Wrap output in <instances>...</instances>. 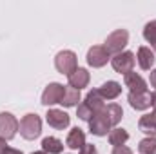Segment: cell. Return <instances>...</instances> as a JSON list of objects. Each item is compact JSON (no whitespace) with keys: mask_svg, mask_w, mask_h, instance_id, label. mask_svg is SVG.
<instances>
[{"mask_svg":"<svg viewBox=\"0 0 156 154\" xmlns=\"http://www.w3.org/2000/svg\"><path fill=\"white\" fill-rule=\"evenodd\" d=\"M55 67H56L58 73H62V75H66V76L73 75L78 69L76 54H75L73 51H69V49L60 51V53L55 56Z\"/></svg>","mask_w":156,"mask_h":154,"instance_id":"cell-3","label":"cell"},{"mask_svg":"<svg viewBox=\"0 0 156 154\" xmlns=\"http://www.w3.org/2000/svg\"><path fill=\"white\" fill-rule=\"evenodd\" d=\"M138 127H140V131L145 132L147 136H154L156 134V109L151 114L142 116L140 121H138Z\"/></svg>","mask_w":156,"mask_h":154,"instance_id":"cell-17","label":"cell"},{"mask_svg":"<svg viewBox=\"0 0 156 154\" xmlns=\"http://www.w3.org/2000/svg\"><path fill=\"white\" fill-rule=\"evenodd\" d=\"M111 154H133V151H131L127 145H122V147H115Z\"/></svg>","mask_w":156,"mask_h":154,"instance_id":"cell-25","label":"cell"},{"mask_svg":"<svg viewBox=\"0 0 156 154\" xmlns=\"http://www.w3.org/2000/svg\"><path fill=\"white\" fill-rule=\"evenodd\" d=\"M78 154H98V151H96V147H94V145L85 143V145L80 149V152H78Z\"/></svg>","mask_w":156,"mask_h":154,"instance_id":"cell-24","label":"cell"},{"mask_svg":"<svg viewBox=\"0 0 156 154\" xmlns=\"http://www.w3.org/2000/svg\"><path fill=\"white\" fill-rule=\"evenodd\" d=\"M129 140V132L125 129H120V127H113L109 131V143L113 147H122L125 145V142Z\"/></svg>","mask_w":156,"mask_h":154,"instance_id":"cell-19","label":"cell"},{"mask_svg":"<svg viewBox=\"0 0 156 154\" xmlns=\"http://www.w3.org/2000/svg\"><path fill=\"white\" fill-rule=\"evenodd\" d=\"M18 131H20V136L26 138V140H35L38 138L40 132H42V120H40L38 114H26L20 123H18Z\"/></svg>","mask_w":156,"mask_h":154,"instance_id":"cell-2","label":"cell"},{"mask_svg":"<svg viewBox=\"0 0 156 154\" xmlns=\"http://www.w3.org/2000/svg\"><path fill=\"white\" fill-rule=\"evenodd\" d=\"M149 82H151V85L154 87V91H156V69H154V71H151V76H149Z\"/></svg>","mask_w":156,"mask_h":154,"instance_id":"cell-26","label":"cell"},{"mask_svg":"<svg viewBox=\"0 0 156 154\" xmlns=\"http://www.w3.org/2000/svg\"><path fill=\"white\" fill-rule=\"evenodd\" d=\"M69 87H73V89H83V87H87L89 85V80H91V75H89V71L87 69H83V67H78L76 71L73 73V75H69Z\"/></svg>","mask_w":156,"mask_h":154,"instance_id":"cell-12","label":"cell"},{"mask_svg":"<svg viewBox=\"0 0 156 154\" xmlns=\"http://www.w3.org/2000/svg\"><path fill=\"white\" fill-rule=\"evenodd\" d=\"M98 93H100V96L104 100H116L122 94V85L115 80H109V82H105V83H102L98 87Z\"/></svg>","mask_w":156,"mask_h":154,"instance_id":"cell-13","label":"cell"},{"mask_svg":"<svg viewBox=\"0 0 156 154\" xmlns=\"http://www.w3.org/2000/svg\"><path fill=\"white\" fill-rule=\"evenodd\" d=\"M140 154H156V136H147L138 143Z\"/></svg>","mask_w":156,"mask_h":154,"instance_id":"cell-23","label":"cell"},{"mask_svg":"<svg viewBox=\"0 0 156 154\" xmlns=\"http://www.w3.org/2000/svg\"><path fill=\"white\" fill-rule=\"evenodd\" d=\"M31 154H45L44 151H35V152H31Z\"/></svg>","mask_w":156,"mask_h":154,"instance_id":"cell-30","label":"cell"},{"mask_svg":"<svg viewBox=\"0 0 156 154\" xmlns=\"http://www.w3.org/2000/svg\"><path fill=\"white\" fill-rule=\"evenodd\" d=\"M62 96H64V85L58 83V82H53V83H49L44 89V93H42V103L47 105V107L55 105V103H60Z\"/></svg>","mask_w":156,"mask_h":154,"instance_id":"cell-9","label":"cell"},{"mask_svg":"<svg viewBox=\"0 0 156 154\" xmlns=\"http://www.w3.org/2000/svg\"><path fill=\"white\" fill-rule=\"evenodd\" d=\"M80 102V91L73 89V87H64V96L60 100V103L64 107H75Z\"/></svg>","mask_w":156,"mask_h":154,"instance_id":"cell-20","label":"cell"},{"mask_svg":"<svg viewBox=\"0 0 156 154\" xmlns=\"http://www.w3.org/2000/svg\"><path fill=\"white\" fill-rule=\"evenodd\" d=\"M105 107V100L100 96L98 89H93L85 94L83 102L78 103V109H76V116L83 121H89L93 116L96 114L98 111H102Z\"/></svg>","mask_w":156,"mask_h":154,"instance_id":"cell-1","label":"cell"},{"mask_svg":"<svg viewBox=\"0 0 156 154\" xmlns=\"http://www.w3.org/2000/svg\"><path fill=\"white\" fill-rule=\"evenodd\" d=\"M18 120L11 113H0V138L2 140H13L18 132Z\"/></svg>","mask_w":156,"mask_h":154,"instance_id":"cell-7","label":"cell"},{"mask_svg":"<svg viewBox=\"0 0 156 154\" xmlns=\"http://www.w3.org/2000/svg\"><path fill=\"white\" fill-rule=\"evenodd\" d=\"M111 60V54L105 51L104 45H93L87 51V64L94 69H100L104 65H107V62Z\"/></svg>","mask_w":156,"mask_h":154,"instance_id":"cell-8","label":"cell"},{"mask_svg":"<svg viewBox=\"0 0 156 154\" xmlns=\"http://www.w3.org/2000/svg\"><path fill=\"white\" fill-rule=\"evenodd\" d=\"M66 145H67L69 149H73V151H76V149H82V147L85 145V132H83L80 127H75V129H71V131H69V134H67Z\"/></svg>","mask_w":156,"mask_h":154,"instance_id":"cell-16","label":"cell"},{"mask_svg":"<svg viewBox=\"0 0 156 154\" xmlns=\"http://www.w3.org/2000/svg\"><path fill=\"white\" fill-rule=\"evenodd\" d=\"M87 123H89L91 134H94V136H105V134H109V131L113 129V123H111L109 116L105 113V107H104L102 111H98Z\"/></svg>","mask_w":156,"mask_h":154,"instance_id":"cell-5","label":"cell"},{"mask_svg":"<svg viewBox=\"0 0 156 154\" xmlns=\"http://www.w3.org/2000/svg\"><path fill=\"white\" fill-rule=\"evenodd\" d=\"M144 38L151 44V47H153V51H154V54H156V20H151V22L145 24V27H144Z\"/></svg>","mask_w":156,"mask_h":154,"instance_id":"cell-22","label":"cell"},{"mask_svg":"<svg viewBox=\"0 0 156 154\" xmlns=\"http://www.w3.org/2000/svg\"><path fill=\"white\" fill-rule=\"evenodd\" d=\"M134 62H136V58H134V53H131V51H123V53L115 54V56L111 58L113 69H115L116 73H120V75H123V76L133 71Z\"/></svg>","mask_w":156,"mask_h":154,"instance_id":"cell-6","label":"cell"},{"mask_svg":"<svg viewBox=\"0 0 156 154\" xmlns=\"http://www.w3.org/2000/svg\"><path fill=\"white\" fill-rule=\"evenodd\" d=\"M123 82H125V87H129L131 93H144V91H147V82L140 76V75L133 73V71L125 75V80Z\"/></svg>","mask_w":156,"mask_h":154,"instance_id":"cell-15","label":"cell"},{"mask_svg":"<svg viewBox=\"0 0 156 154\" xmlns=\"http://www.w3.org/2000/svg\"><path fill=\"white\" fill-rule=\"evenodd\" d=\"M45 120H47V123H49L51 127H55V129H58V131L67 129L69 123H71L69 114L64 113V111H60V109H49L47 114H45Z\"/></svg>","mask_w":156,"mask_h":154,"instance_id":"cell-11","label":"cell"},{"mask_svg":"<svg viewBox=\"0 0 156 154\" xmlns=\"http://www.w3.org/2000/svg\"><path fill=\"white\" fill-rule=\"evenodd\" d=\"M136 60H138V64H140V67H142V69L149 71V69L154 65L156 54H154V51H153L151 47L142 45V47L138 49V53H136Z\"/></svg>","mask_w":156,"mask_h":154,"instance_id":"cell-14","label":"cell"},{"mask_svg":"<svg viewBox=\"0 0 156 154\" xmlns=\"http://www.w3.org/2000/svg\"><path fill=\"white\" fill-rule=\"evenodd\" d=\"M105 113L109 116L113 127H116L118 123H120V120L123 118V111H122V107H120L118 103H107V105H105Z\"/></svg>","mask_w":156,"mask_h":154,"instance_id":"cell-21","label":"cell"},{"mask_svg":"<svg viewBox=\"0 0 156 154\" xmlns=\"http://www.w3.org/2000/svg\"><path fill=\"white\" fill-rule=\"evenodd\" d=\"M42 151L45 154H60L64 151V143L55 136H47L42 140Z\"/></svg>","mask_w":156,"mask_h":154,"instance_id":"cell-18","label":"cell"},{"mask_svg":"<svg viewBox=\"0 0 156 154\" xmlns=\"http://www.w3.org/2000/svg\"><path fill=\"white\" fill-rule=\"evenodd\" d=\"M5 149H7V145H5V140H2V138H0V154L5 152Z\"/></svg>","mask_w":156,"mask_h":154,"instance_id":"cell-28","label":"cell"},{"mask_svg":"<svg viewBox=\"0 0 156 154\" xmlns=\"http://www.w3.org/2000/svg\"><path fill=\"white\" fill-rule=\"evenodd\" d=\"M127 44H129V33H127V29H116V31H113L105 38L104 47H105V51L109 54H120V53H123V49H125Z\"/></svg>","mask_w":156,"mask_h":154,"instance_id":"cell-4","label":"cell"},{"mask_svg":"<svg viewBox=\"0 0 156 154\" xmlns=\"http://www.w3.org/2000/svg\"><path fill=\"white\" fill-rule=\"evenodd\" d=\"M127 102L133 109L136 111H145L153 105V94L149 91H144V93H129L127 96Z\"/></svg>","mask_w":156,"mask_h":154,"instance_id":"cell-10","label":"cell"},{"mask_svg":"<svg viewBox=\"0 0 156 154\" xmlns=\"http://www.w3.org/2000/svg\"><path fill=\"white\" fill-rule=\"evenodd\" d=\"M153 107L156 109V91L153 93Z\"/></svg>","mask_w":156,"mask_h":154,"instance_id":"cell-29","label":"cell"},{"mask_svg":"<svg viewBox=\"0 0 156 154\" xmlns=\"http://www.w3.org/2000/svg\"><path fill=\"white\" fill-rule=\"evenodd\" d=\"M4 154H24L22 151H18V149H13V147H7L5 149V152Z\"/></svg>","mask_w":156,"mask_h":154,"instance_id":"cell-27","label":"cell"}]
</instances>
